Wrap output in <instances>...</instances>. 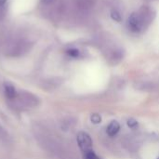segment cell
I'll return each instance as SVG.
<instances>
[{
  "mask_svg": "<svg viewBox=\"0 0 159 159\" xmlns=\"http://www.w3.org/2000/svg\"><path fill=\"white\" fill-rule=\"evenodd\" d=\"M67 54L73 58H76L79 56V50L76 49V48H70L67 50Z\"/></svg>",
  "mask_w": 159,
  "mask_h": 159,
  "instance_id": "9c48e42d",
  "label": "cell"
},
{
  "mask_svg": "<svg viewBox=\"0 0 159 159\" xmlns=\"http://www.w3.org/2000/svg\"><path fill=\"white\" fill-rule=\"evenodd\" d=\"M6 2H7V0H0V6H4Z\"/></svg>",
  "mask_w": 159,
  "mask_h": 159,
  "instance_id": "4fadbf2b",
  "label": "cell"
},
{
  "mask_svg": "<svg viewBox=\"0 0 159 159\" xmlns=\"http://www.w3.org/2000/svg\"><path fill=\"white\" fill-rule=\"evenodd\" d=\"M29 48V44L23 41L20 42H15L11 44L7 49V54L9 56H20L25 53Z\"/></svg>",
  "mask_w": 159,
  "mask_h": 159,
  "instance_id": "3957f363",
  "label": "cell"
},
{
  "mask_svg": "<svg viewBox=\"0 0 159 159\" xmlns=\"http://www.w3.org/2000/svg\"><path fill=\"white\" fill-rule=\"evenodd\" d=\"M85 159H100L98 157H97V155L94 153V152H92V151H88V152H86V154H85Z\"/></svg>",
  "mask_w": 159,
  "mask_h": 159,
  "instance_id": "30bf717a",
  "label": "cell"
},
{
  "mask_svg": "<svg viewBox=\"0 0 159 159\" xmlns=\"http://www.w3.org/2000/svg\"><path fill=\"white\" fill-rule=\"evenodd\" d=\"M143 23H144V20L142 17L141 14L139 13H132L129 20H128V26H129V29L133 32V33H139L143 30Z\"/></svg>",
  "mask_w": 159,
  "mask_h": 159,
  "instance_id": "7a4b0ae2",
  "label": "cell"
},
{
  "mask_svg": "<svg viewBox=\"0 0 159 159\" xmlns=\"http://www.w3.org/2000/svg\"><path fill=\"white\" fill-rule=\"evenodd\" d=\"M90 120L93 124H100L102 122V117L100 115L98 114H93L91 116H90Z\"/></svg>",
  "mask_w": 159,
  "mask_h": 159,
  "instance_id": "ba28073f",
  "label": "cell"
},
{
  "mask_svg": "<svg viewBox=\"0 0 159 159\" xmlns=\"http://www.w3.org/2000/svg\"><path fill=\"white\" fill-rule=\"evenodd\" d=\"M0 138H4V139L7 138V134L5 132V130L1 127H0Z\"/></svg>",
  "mask_w": 159,
  "mask_h": 159,
  "instance_id": "7c38bea8",
  "label": "cell"
},
{
  "mask_svg": "<svg viewBox=\"0 0 159 159\" xmlns=\"http://www.w3.org/2000/svg\"><path fill=\"white\" fill-rule=\"evenodd\" d=\"M158 159H159V158H158Z\"/></svg>",
  "mask_w": 159,
  "mask_h": 159,
  "instance_id": "9a60e30c",
  "label": "cell"
},
{
  "mask_svg": "<svg viewBox=\"0 0 159 159\" xmlns=\"http://www.w3.org/2000/svg\"><path fill=\"white\" fill-rule=\"evenodd\" d=\"M14 100L17 102L19 105L26 108H34L39 104V99L35 95L27 91L18 93Z\"/></svg>",
  "mask_w": 159,
  "mask_h": 159,
  "instance_id": "6da1fadb",
  "label": "cell"
},
{
  "mask_svg": "<svg viewBox=\"0 0 159 159\" xmlns=\"http://www.w3.org/2000/svg\"><path fill=\"white\" fill-rule=\"evenodd\" d=\"M111 18L115 20V21H116V22H120L121 20H122V16H121V14L117 11V10H112V12H111Z\"/></svg>",
  "mask_w": 159,
  "mask_h": 159,
  "instance_id": "52a82bcc",
  "label": "cell"
},
{
  "mask_svg": "<svg viewBox=\"0 0 159 159\" xmlns=\"http://www.w3.org/2000/svg\"><path fill=\"white\" fill-rule=\"evenodd\" d=\"M5 93H6V96L9 100H14L16 98L17 94H18L16 89L10 83H6L5 84Z\"/></svg>",
  "mask_w": 159,
  "mask_h": 159,
  "instance_id": "5b68a950",
  "label": "cell"
},
{
  "mask_svg": "<svg viewBox=\"0 0 159 159\" xmlns=\"http://www.w3.org/2000/svg\"><path fill=\"white\" fill-rule=\"evenodd\" d=\"M45 1H47V0H45Z\"/></svg>",
  "mask_w": 159,
  "mask_h": 159,
  "instance_id": "5bb4252c",
  "label": "cell"
},
{
  "mask_svg": "<svg viewBox=\"0 0 159 159\" xmlns=\"http://www.w3.org/2000/svg\"><path fill=\"white\" fill-rule=\"evenodd\" d=\"M119 129H120V126H119L118 122L113 121V122L110 123V125L107 128V134L109 136L113 137V136H115V135L117 134V132L119 131Z\"/></svg>",
  "mask_w": 159,
  "mask_h": 159,
  "instance_id": "8992f818",
  "label": "cell"
},
{
  "mask_svg": "<svg viewBox=\"0 0 159 159\" xmlns=\"http://www.w3.org/2000/svg\"><path fill=\"white\" fill-rule=\"evenodd\" d=\"M127 124H128V126H129V128H131V129H135V128L138 126V122H137V120H135L134 118H129V119L128 120Z\"/></svg>",
  "mask_w": 159,
  "mask_h": 159,
  "instance_id": "8fae6325",
  "label": "cell"
},
{
  "mask_svg": "<svg viewBox=\"0 0 159 159\" xmlns=\"http://www.w3.org/2000/svg\"><path fill=\"white\" fill-rule=\"evenodd\" d=\"M77 143L79 147L81 148V150L88 152V151H90L89 149L92 146V140L88 133L79 132L77 135Z\"/></svg>",
  "mask_w": 159,
  "mask_h": 159,
  "instance_id": "277c9868",
  "label": "cell"
}]
</instances>
